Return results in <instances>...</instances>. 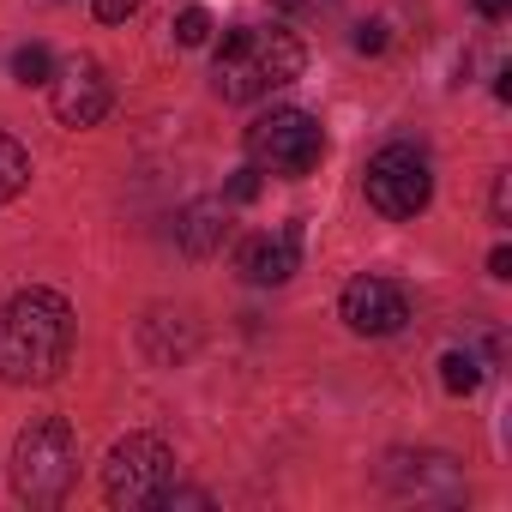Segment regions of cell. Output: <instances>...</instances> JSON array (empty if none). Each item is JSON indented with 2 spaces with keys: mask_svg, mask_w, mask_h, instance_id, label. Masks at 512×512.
<instances>
[{
  "mask_svg": "<svg viewBox=\"0 0 512 512\" xmlns=\"http://www.w3.org/2000/svg\"><path fill=\"white\" fill-rule=\"evenodd\" d=\"M73 362V308L55 290H19L0 308V380L49 386Z\"/></svg>",
  "mask_w": 512,
  "mask_h": 512,
  "instance_id": "obj_1",
  "label": "cell"
},
{
  "mask_svg": "<svg viewBox=\"0 0 512 512\" xmlns=\"http://www.w3.org/2000/svg\"><path fill=\"white\" fill-rule=\"evenodd\" d=\"M302 67H308V55H302V43L290 31H278V25H241V31H229L217 43L211 85H217L223 103H260V97L296 85Z\"/></svg>",
  "mask_w": 512,
  "mask_h": 512,
  "instance_id": "obj_2",
  "label": "cell"
},
{
  "mask_svg": "<svg viewBox=\"0 0 512 512\" xmlns=\"http://www.w3.org/2000/svg\"><path fill=\"white\" fill-rule=\"evenodd\" d=\"M7 476H13L19 500L61 506L73 494V482H79V434L61 416H37L31 428H19L13 458H7Z\"/></svg>",
  "mask_w": 512,
  "mask_h": 512,
  "instance_id": "obj_3",
  "label": "cell"
},
{
  "mask_svg": "<svg viewBox=\"0 0 512 512\" xmlns=\"http://www.w3.org/2000/svg\"><path fill=\"white\" fill-rule=\"evenodd\" d=\"M247 157L260 175H284V181H302L320 169L326 157V133L308 109H272L247 127Z\"/></svg>",
  "mask_w": 512,
  "mask_h": 512,
  "instance_id": "obj_4",
  "label": "cell"
},
{
  "mask_svg": "<svg viewBox=\"0 0 512 512\" xmlns=\"http://www.w3.org/2000/svg\"><path fill=\"white\" fill-rule=\"evenodd\" d=\"M175 482V452L157 440V434H127L115 440L109 464H103V494L109 506H127V512H145L169 494Z\"/></svg>",
  "mask_w": 512,
  "mask_h": 512,
  "instance_id": "obj_5",
  "label": "cell"
},
{
  "mask_svg": "<svg viewBox=\"0 0 512 512\" xmlns=\"http://www.w3.org/2000/svg\"><path fill=\"white\" fill-rule=\"evenodd\" d=\"M362 187H368V205H374L380 217L404 223V217L428 211V199H434V169H428V157H422L416 145H386V151L368 157Z\"/></svg>",
  "mask_w": 512,
  "mask_h": 512,
  "instance_id": "obj_6",
  "label": "cell"
},
{
  "mask_svg": "<svg viewBox=\"0 0 512 512\" xmlns=\"http://www.w3.org/2000/svg\"><path fill=\"white\" fill-rule=\"evenodd\" d=\"M338 314H344V326L362 332V338H392V332H404V320H410V290L392 284V278H350Z\"/></svg>",
  "mask_w": 512,
  "mask_h": 512,
  "instance_id": "obj_7",
  "label": "cell"
},
{
  "mask_svg": "<svg viewBox=\"0 0 512 512\" xmlns=\"http://www.w3.org/2000/svg\"><path fill=\"white\" fill-rule=\"evenodd\" d=\"M49 97H55V115L67 127H97L109 115V103H115V85H109V73L91 55H73L67 67H55Z\"/></svg>",
  "mask_w": 512,
  "mask_h": 512,
  "instance_id": "obj_8",
  "label": "cell"
},
{
  "mask_svg": "<svg viewBox=\"0 0 512 512\" xmlns=\"http://www.w3.org/2000/svg\"><path fill=\"white\" fill-rule=\"evenodd\" d=\"M386 488L404 500H464V470L446 452H392Z\"/></svg>",
  "mask_w": 512,
  "mask_h": 512,
  "instance_id": "obj_9",
  "label": "cell"
},
{
  "mask_svg": "<svg viewBox=\"0 0 512 512\" xmlns=\"http://www.w3.org/2000/svg\"><path fill=\"white\" fill-rule=\"evenodd\" d=\"M235 266H241L247 284H260V290L266 284H290L302 272V223H284L272 235H247L241 253H235Z\"/></svg>",
  "mask_w": 512,
  "mask_h": 512,
  "instance_id": "obj_10",
  "label": "cell"
},
{
  "mask_svg": "<svg viewBox=\"0 0 512 512\" xmlns=\"http://www.w3.org/2000/svg\"><path fill=\"white\" fill-rule=\"evenodd\" d=\"M175 241L187 260H211V253H223L229 241V199L211 193V199H193L181 217H175Z\"/></svg>",
  "mask_w": 512,
  "mask_h": 512,
  "instance_id": "obj_11",
  "label": "cell"
},
{
  "mask_svg": "<svg viewBox=\"0 0 512 512\" xmlns=\"http://www.w3.org/2000/svg\"><path fill=\"white\" fill-rule=\"evenodd\" d=\"M31 181V151L13 139V133H0V205H13Z\"/></svg>",
  "mask_w": 512,
  "mask_h": 512,
  "instance_id": "obj_12",
  "label": "cell"
},
{
  "mask_svg": "<svg viewBox=\"0 0 512 512\" xmlns=\"http://www.w3.org/2000/svg\"><path fill=\"white\" fill-rule=\"evenodd\" d=\"M440 380H446V392L470 398V392L482 386V362H476L470 350H446V356H440Z\"/></svg>",
  "mask_w": 512,
  "mask_h": 512,
  "instance_id": "obj_13",
  "label": "cell"
},
{
  "mask_svg": "<svg viewBox=\"0 0 512 512\" xmlns=\"http://www.w3.org/2000/svg\"><path fill=\"white\" fill-rule=\"evenodd\" d=\"M13 79H19V85H49V79H55V55H49L43 43H25V49L13 55Z\"/></svg>",
  "mask_w": 512,
  "mask_h": 512,
  "instance_id": "obj_14",
  "label": "cell"
},
{
  "mask_svg": "<svg viewBox=\"0 0 512 512\" xmlns=\"http://www.w3.org/2000/svg\"><path fill=\"white\" fill-rule=\"evenodd\" d=\"M175 43H181V49L211 43V13H205V7H181V19H175Z\"/></svg>",
  "mask_w": 512,
  "mask_h": 512,
  "instance_id": "obj_15",
  "label": "cell"
},
{
  "mask_svg": "<svg viewBox=\"0 0 512 512\" xmlns=\"http://www.w3.org/2000/svg\"><path fill=\"white\" fill-rule=\"evenodd\" d=\"M229 205H247V199H260V169H235V181H229V193H223Z\"/></svg>",
  "mask_w": 512,
  "mask_h": 512,
  "instance_id": "obj_16",
  "label": "cell"
},
{
  "mask_svg": "<svg viewBox=\"0 0 512 512\" xmlns=\"http://www.w3.org/2000/svg\"><path fill=\"white\" fill-rule=\"evenodd\" d=\"M91 13H97V25H121L139 13V0H91Z\"/></svg>",
  "mask_w": 512,
  "mask_h": 512,
  "instance_id": "obj_17",
  "label": "cell"
},
{
  "mask_svg": "<svg viewBox=\"0 0 512 512\" xmlns=\"http://www.w3.org/2000/svg\"><path fill=\"white\" fill-rule=\"evenodd\" d=\"M356 49H362V55H380V49H386V25H380V19H368V25L356 31Z\"/></svg>",
  "mask_w": 512,
  "mask_h": 512,
  "instance_id": "obj_18",
  "label": "cell"
},
{
  "mask_svg": "<svg viewBox=\"0 0 512 512\" xmlns=\"http://www.w3.org/2000/svg\"><path fill=\"white\" fill-rule=\"evenodd\" d=\"M512 211V175H494V223H506Z\"/></svg>",
  "mask_w": 512,
  "mask_h": 512,
  "instance_id": "obj_19",
  "label": "cell"
},
{
  "mask_svg": "<svg viewBox=\"0 0 512 512\" xmlns=\"http://www.w3.org/2000/svg\"><path fill=\"white\" fill-rule=\"evenodd\" d=\"M488 272H494V278H512V247H494V253H488Z\"/></svg>",
  "mask_w": 512,
  "mask_h": 512,
  "instance_id": "obj_20",
  "label": "cell"
},
{
  "mask_svg": "<svg viewBox=\"0 0 512 512\" xmlns=\"http://www.w3.org/2000/svg\"><path fill=\"white\" fill-rule=\"evenodd\" d=\"M476 13H482V19H506V13H512V0H476Z\"/></svg>",
  "mask_w": 512,
  "mask_h": 512,
  "instance_id": "obj_21",
  "label": "cell"
}]
</instances>
